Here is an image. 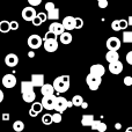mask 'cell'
Returning <instances> with one entry per match:
<instances>
[{
    "mask_svg": "<svg viewBox=\"0 0 132 132\" xmlns=\"http://www.w3.org/2000/svg\"><path fill=\"white\" fill-rule=\"evenodd\" d=\"M28 2H29L30 6L36 7V6H38V5H41L42 0H28Z\"/></svg>",
    "mask_w": 132,
    "mask_h": 132,
    "instance_id": "cell-39",
    "label": "cell"
},
{
    "mask_svg": "<svg viewBox=\"0 0 132 132\" xmlns=\"http://www.w3.org/2000/svg\"><path fill=\"white\" fill-rule=\"evenodd\" d=\"M11 30V26H9V22L7 20H2L0 21V32L2 34H6Z\"/></svg>",
    "mask_w": 132,
    "mask_h": 132,
    "instance_id": "cell-23",
    "label": "cell"
},
{
    "mask_svg": "<svg viewBox=\"0 0 132 132\" xmlns=\"http://www.w3.org/2000/svg\"><path fill=\"white\" fill-rule=\"evenodd\" d=\"M42 123H43L44 125H51V124L53 123L52 122V115H50V114L43 115V117H42Z\"/></svg>",
    "mask_w": 132,
    "mask_h": 132,
    "instance_id": "cell-29",
    "label": "cell"
},
{
    "mask_svg": "<svg viewBox=\"0 0 132 132\" xmlns=\"http://www.w3.org/2000/svg\"><path fill=\"white\" fill-rule=\"evenodd\" d=\"M56 97L57 96L53 95H49V96H43L41 103L43 105V109L46 110H53L55 109V104H56Z\"/></svg>",
    "mask_w": 132,
    "mask_h": 132,
    "instance_id": "cell-4",
    "label": "cell"
},
{
    "mask_svg": "<svg viewBox=\"0 0 132 132\" xmlns=\"http://www.w3.org/2000/svg\"><path fill=\"white\" fill-rule=\"evenodd\" d=\"M124 132H132V128H128L126 131H124Z\"/></svg>",
    "mask_w": 132,
    "mask_h": 132,
    "instance_id": "cell-50",
    "label": "cell"
},
{
    "mask_svg": "<svg viewBox=\"0 0 132 132\" xmlns=\"http://www.w3.org/2000/svg\"><path fill=\"white\" fill-rule=\"evenodd\" d=\"M86 82H87V85H88L90 90H97L100 85L102 84V78L97 77V75H93L89 73L86 78Z\"/></svg>",
    "mask_w": 132,
    "mask_h": 132,
    "instance_id": "cell-2",
    "label": "cell"
},
{
    "mask_svg": "<svg viewBox=\"0 0 132 132\" xmlns=\"http://www.w3.org/2000/svg\"><path fill=\"white\" fill-rule=\"evenodd\" d=\"M57 35L56 34H53V32H51V31H48L45 34V36H44V38H43V41H45V39H57Z\"/></svg>",
    "mask_w": 132,
    "mask_h": 132,
    "instance_id": "cell-32",
    "label": "cell"
},
{
    "mask_svg": "<svg viewBox=\"0 0 132 132\" xmlns=\"http://www.w3.org/2000/svg\"><path fill=\"white\" fill-rule=\"evenodd\" d=\"M1 82L5 88H14L16 85V78H15V75L11 74V73L9 74H5L2 77Z\"/></svg>",
    "mask_w": 132,
    "mask_h": 132,
    "instance_id": "cell-7",
    "label": "cell"
},
{
    "mask_svg": "<svg viewBox=\"0 0 132 132\" xmlns=\"http://www.w3.org/2000/svg\"><path fill=\"white\" fill-rule=\"evenodd\" d=\"M30 109L38 115L39 112H42V110H43V105H42L41 102H32V105H31Z\"/></svg>",
    "mask_w": 132,
    "mask_h": 132,
    "instance_id": "cell-28",
    "label": "cell"
},
{
    "mask_svg": "<svg viewBox=\"0 0 132 132\" xmlns=\"http://www.w3.org/2000/svg\"><path fill=\"white\" fill-rule=\"evenodd\" d=\"M5 64L8 67H15L19 64V57L15 53H8L5 57Z\"/></svg>",
    "mask_w": 132,
    "mask_h": 132,
    "instance_id": "cell-12",
    "label": "cell"
},
{
    "mask_svg": "<svg viewBox=\"0 0 132 132\" xmlns=\"http://www.w3.org/2000/svg\"><path fill=\"white\" fill-rule=\"evenodd\" d=\"M105 70H104V66L101 65V64H94L90 66V70H89V73L93 75H97V77H103L104 74Z\"/></svg>",
    "mask_w": 132,
    "mask_h": 132,
    "instance_id": "cell-14",
    "label": "cell"
},
{
    "mask_svg": "<svg viewBox=\"0 0 132 132\" xmlns=\"http://www.w3.org/2000/svg\"><path fill=\"white\" fill-rule=\"evenodd\" d=\"M29 116H30V117H36V116H37V114H36L35 111H32L31 109H30V110H29Z\"/></svg>",
    "mask_w": 132,
    "mask_h": 132,
    "instance_id": "cell-44",
    "label": "cell"
},
{
    "mask_svg": "<svg viewBox=\"0 0 132 132\" xmlns=\"http://www.w3.org/2000/svg\"><path fill=\"white\" fill-rule=\"evenodd\" d=\"M21 15H22V19L24 21H32L35 18H36L37 13L32 6H28V7H24V8L22 9Z\"/></svg>",
    "mask_w": 132,
    "mask_h": 132,
    "instance_id": "cell-5",
    "label": "cell"
},
{
    "mask_svg": "<svg viewBox=\"0 0 132 132\" xmlns=\"http://www.w3.org/2000/svg\"><path fill=\"white\" fill-rule=\"evenodd\" d=\"M46 15H48V19H50V20H58V19H59V9L56 7L55 9L48 12Z\"/></svg>",
    "mask_w": 132,
    "mask_h": 132,
    "instance_id": "cell-24",
    "label": "cell"
},
{
    "mask_svg": "<svg viewBox=\"0 0 132 132\" xmlns=\"http://www.w3.org/2000/svg\"><path fill=\"white\" fill-rule=\"evenodd\" d=\"M70 75H60L53 80V88L57 93H65L70 88Z\"/></svg>",
    "mask_w": 132,
    "mask_h": 132,
    "instance_id": "cell-1",
    "label": "cell"
},
{
    "mask_svg": "<svg viewBox=\"0 0 132 132\" xmlns=\"http://www.w3.org/2000/svg\"><path fill=\"white\" fill-rule=\"evenodd\" d=\"M123 43H132V30L123 31Z\"/></svg>",
    "mask_w": 132,
    "mask_h": 132,
    "instance_id": "cell-27",
    "label": "cell"
},
{
    "mask_svg": "<svg viewBox=\"0 0 132 132\" xmlns=\"http://www.w3.org/2000/svg\"><path fill=\"white\" fill-rule=\"evenodd\" d=\"M111 29L114 30V31H119L121 30V28H119V21L118 20H115L111 22Z\"/></svg>",
    "mask_w": 132,
    "mask_h": 132,
    "instance_id": "cell-33",
    "label": "cell"
},
{
    "mask_svg": "<svg viewBox=\"0 0 132 132\" xmlns=\"http://www.w3.org/2000/svg\"><path fill=\"white\" fill-rule=\"evenodd\" d=\"M1 119L4 122H8L9 119H11V115H9L8 112H4V114H2V116H1Z\"/></svg>",
    "mask_w": 132,
    "mask_h": 132,
    "instance_id": "cell-42",
    "label": "cell"
},
{
    "mask_svg": "<svg viewBox=\"0 0 132 132\" xmlns=\"http://www.w3.org/2000/svg\"><path fill=\"white\" fill-rule=\"evenodd\" d=\"M62 119H63V117H62V114H60V112H55V114L52 115V122L53 123L59 124L60 122H62Z\"/></svg>",
    "mask_w": 132,
    "mask_h": 132,
    "instance_id": "cell-30",
    "label": "cell"
},
{
    "mask_svg": "<svg viewBox=\"0 0 132 132\" xmlns=\"http://www.w3.org/2000/svg\"><path fill=\"white\" fill-rule=\"evenodd\" d=\"M28 56H29V58H34V56H35V53L32 52V51H30L29 53H28Z\"/></svg>",
    "mask_w": 132,
    "mask_h": 132,
    "instance_id": "cell-48",
    "label": "cell"
},
{
    "mask_svg": "<svg viewBox=\"0 0 132 132\" xmlns=\"http://www.w3.org/2000/svg\"><path fill=\"white\" fill-rule=\"evenodd\" d=\"M94 121H95V119H94L93 115H84L81 118V125L82 126H90Z\"/></svg>",
    "mask_w": 132,
    "mask_h": 132,
    "instance_id": "cell-21",
    "label": "cell"
},
{
    "mask_svg": "<svg viewBox=\"0 0 132 132\" xmlns=\"http://www.w3.org/2000/svg\"><path fill=\"white\" fill-rule=\"evenodd\" d=\"M31 84L34 87H42L44 85V75L43 74H31Z\"/></svg>",
    "mask_w": 132,
    "mask_h": 132,
    "instance_id": "cell-15",
    "label": "cell"
},
{
    "mask_svg": "<svg viewBox=\"0 0 132 132\" xmlns=\"http://www.w3.org/2000/svg\"><path fill=\"white\" fill-rule=\"evenodd\" d=\"M105 44H107V49H108V50L118 51L119 49H121L122 42L119 41V38H117V37H109Z\"/></svg>",
    "mask_w": 132,
    "mask_h": 132,
    "instance_id": "cell-8",
    "label": "cell"
},
{
    "mask_svg": "<svg viewBox=\"0 0 132 132\" xmlns=\"http://www.w3.org/2000/svg\"><path fill=\"white\" fill-rule=\"evenodd\" d=\"M123 64H122L119 60H117V62H114V63H110L109 64V72L111 73V74H121L122 71H123Z\"/></svg>",
    "mask_w": 132,
    "mask_h": 132,
    "instance_id": "cell-13",
    "label": "cell"
},
{
    "mask_svg": "<svg viewBox=\"0 0 132 132\" xmlns=\"http://www.w3.org/2000/svg\"><path fill=\"white\" fill-rule=\"evenodd\" d=\"M84 27V20L81 18H75V29H81Z\"/></svg>",
    "mask_w": 132,
    "mask_h": 132,
    "instance_id": "cell-31",
    "label": "cell"
},
{
    "mask_svg": "<svg viewBox=\"0 0 132 132\" xmlns=\"http://www.w3.org/2000/svg\"><path fill=\"white\" fill-rule=\"evenodd\" d=\"M71 102L73 103V107H81L82 102H84V97L81 95H74Z\"/></svg>",
    "mask_w": 132,
    "mask_h": 132,
    "instance_id": "cell-26",
    "label": "cell"
},
{
    "mask_svg": "<svg viewBox=\"0 0 132 132\" xmlns=\"http://www.w3.org/2000/svg\"><path fill=\"white\" fill-rule=\"evenodd\" d=\"M126 62H128V64L132 65V51H129L126 53Z\"/></svg>",
    "mask_w": 132,
    "mask_h": 132,
    "instance_id": "cell-43",
    "label": "cell"
},
{
    "mask_svg": "<svg viewBox=\"0 0 132 132\" xmlns=\"http://www.w3.org/2000/svg\"><path fill=\"white\" fill-rule=\"evenodd\" d=\"M124 85L128 87L132 86V77H130V75H126L125 78H124Z\"/></svg>",
    "mask_w": 132,
    "mask_h": 132,
    "instance_id": "cell-36",
    "label": "cell"
},
{
    "mask_svg": "<svg viewBox=\"0 0 132 132\" xmlns=\"http://www.w3.org/2000/svg\"><path fill=\"white\" fill-rule=\"evenodd\" d=\"M128 23H129V26H132V15H130L128 18Z\"/></svg>",
    "mask_w": 132,
    "mask_h": 132,
    "instance_id": "cell-47",
    "label": "cell"
},
{
    "mask_svg": "<svg viewBox=\"0 0 132 132\" xmlns=\"http://www.w3.org/2000/svg\"><path fill=\"white\" fill-rule=\"evenodd\" d=\"M98 7L100 8H107L108 7V1L107 0H101V1H98Z\"/></svg>",
    "mask_w": 132,
    "mask_h": 132,
    "instance_id": "cell-40",
    "label": "cell"
},
{
    "mask_svg": "<svg viewBox=\"0 0 132 132\" xmlns=\"http://www.w3.org/2000/svg\"><path fill=\"white\" fill-rule=\"evenodd\" d=\"M67 103L68 101L66 100L65 97H63V96H57L56 97V104H55V110L56 112H64L66 109H67Z\"/></svg>",
    "mask_w": 132,
    "mask_h": 132,
    "instance_id": "cell-6",
    "label": "cell"
},
{
    "mask_svg": "<svg viewBox=\"0 0 132 132\" xmlns=\"http://www.w3.org/2000/svg\"><path fill=\"white\" fill-rule=\"evenodd\" d=\"M35 98H36V94H35V92H29V93H24L22 94V100L24 101V102L27 103H32L35 102Z\"/></svg>",
    "mask_w": 132,
    "mask_h": 132,
    "instance_id": "cell-22",
    "label": "cell"
},
{
    "mask_svg": "<svg viewBox=\"0 0 132 132\" xmlns=\"http://www.w3.org/2000/svg\"><path fill=\"white\" fill-rule=\"evenodd\" d=\"M105 59L107 62L109 63H114L119 60V55H118V51H111V50H108L107 55H105Z\"/></svg>",
    "mask_w": 132,
    "mask_h": 132,
    "instance_id": "cell-18",
    "label": "cell"
},
{
    "mask_svg": "<svg viewBox=\"0 0 132 132\" xmlns=\"http://www.w3.org/2000/svg\"><path fill=\"white\" fill-rule=\"evenodd\" d=\"M36 16L42 21V22H45V21L48 20V15H46L45 13H43V12H42V13H38Z\"/></svg>",
    "mask_w": 132,
    "mask_h": 132,
    "instance_id": "cell-37",
    "label": "cell"
},
{
    "mask_svg": "<svg viewBox=\"0 0 132 132\" xmlns=\"http://www.w3.org/2000/svg\"><path fill=\"white\" fill-rule=\"evenodd\" d=\"M115 128H116V129H117V130H119V129H121V128H122V125H121V124H119V123H117V124H116V125H115Z\"/></svg>",
    "mask_w": 132,
    "mask_h": 132,
    "instance_id": "cell-49",
    "label": "cell"
},
{
    "mask_svg": "<svg viewBox=\"0 0 132 132\" xmlns=\"http://www.w3.org/2000/svg\"><path fill=\"white\" fill-rule=\"evenodd\" d=\"M13 130L15 132H22L24 130V123L22 121H15L13 123Z\"/></svg>",
    "mask_w": 132,
    "mask_h": 132,
    "instance_id": "cell-25",
    "label": "cell"
},
{
    "mask_svg": "<svg viewBox=\"0 0 132 132\" xmlns=\"http://www.w3.org/2000/svg\"><path fill=\"white\" fill-rule=\"evenodd\" d=\"M62 24L66 31H71V30L75 29V18L74 16H71V15L65 16Z\"/></svg>",
    "mask_w": 132,
    "mask_h": 132,
    "instance_id": "cell-9",
    "label": "cell"
},
{
    "mask_svg": "<svg viewBox=\"0 0 132 132\" xmlns=\"http://www.w3.org/2000/svg\"><path fill=\"white\" fill-rule=\"evenodd\" d=\"M90 128H92V130H94V131L105 132L108 126H107V124L103 123V122H101V121H94L93 124L90 125Z\"/></svg>",
    "mask_w": 132,
    "mask_h": 132,
    "instance_id": "cell-16",
    "label": "cell"
},
{
    "mask_svg": "<svg viewBox=\"0 0 132 132\" xmlns=\"http://www.w3.org/2000/svg\"><path fill=\"white\" fill-rule=\"evenodd\" d=\"M97 1H101V0H97Z\"/></svg>",
    "mask_w": 132,
    "mask_h": 132,
    "instance_id": "cell-51",
    "label": "cell"
},
{
    "mask_svg": "<svg viewBox=\"0 0 132 132\" xmlns=\"http://www.w3.org/2000/svg\"><path fill=\"white\" fill-rule=\"evenodd\" d=\"M28 46H29L31 50H36V49L41 48L42 45H43V38H42L39 35H30L29 37H28Z\"/></svg>",
    "mask_w": 132,
    "mask_h": 132,
    "instance_id": "cell-3",
    "label": "cell"
},
{
    "mask_svg": "<svg viewBox=\"0 0 132 132\" xmlns=\"http://www.w3.org/2000/svg\"><path fill=\"white\" fill-rule=\"evenodd\" d=\"M55 8H56V6H55V4H53V2L49 1V2H46V4H45V11H46V13H48V12H50V11H52V9H55Z\"/></svg>",
    "mask_w": 132,
    "mask_h": 132,
    "instance_id": "cell-34",
    "label": "cell"
},
{
    "mask_svg": "<svg viewBox=\"0 0 132 132\" xmlns=\"http://www.w3.org/2000/svg\"><path fill=\"white\" fill-rule=\"evenodd\" d=\"M119 21V28H121V30L122 29H126L128 28V26H129V23H128V20H118Z\"/></svg>",
    "mask_w": 132,
    "mask_h": 132,
    "instance_id": "cell-35",
    "label": "cell"
},
{
    "mask_svg": "<svg viewBox=\"0 0 132 132\" xmlns=\"http://www.w3.org/2000/svg\"><path fill=\"white\" fill-rule=\"evenodd\" d=\"M72 39H73V36L71 35L70 31H64L62 35H59V41H60V43L65 44V45L70 44L71 42H72Z\"/></svg>",
    "mask_w": 132,
    "mask_h": 132,
    "instance_id": "cell-19",
    "label": "cell"
},
{
    "mask_svg": "<svg viewBox=\"0 0 132 132\" xmlns=\"http://www.w3.org/2000/svg\"><path fill=\"white\" fill-rule=\"evenodd\" d=\"M9 26H11V30H18L19 29L18 21H11V22H9Z\"/></svg>",
    "mask_w": 132,
    "mask_h": 132,
    "instance_id": "cell-38",
    "label": "cell"
},
{
    "mask_svg": "<svg viewBox=\"0 0 132 132\" xmlns=\"http://www.w3.org/2000/svg\"><path fill=\"white\" fill-rule=\"evenodd\" d=\"M41 94L43 96H49V95H53L55 94V88L52 85L50 84H44L41 87Z\"/></svg>",
    "mask_w": 132,
    "mask_h": 132,
    "instance_id": "cell-17",
    "label": "cell"
},
{
    "mask_svg": "<svg viewBox=\"0 0 132 132\" xmlns=\"http://www.w3.org/2000/svg\"><path fill=\"white\" fill-rule=\"evenodd\" d=\"M31 22H32V24H34V26H35V27H38V26H41V24H42V23H43V22H42V21H41V20H39V19H38V18H37V16H36V18H35V19H34V20H32V21H31Z\"/></svg>",
    "mask_w": 132,
    "mask_h": 132,
    "instance_id": "cell-41",
    "label": "cell"
},
{
    "mask_svg": "<svg viewBox=\"0 0 132 132\" xmlns=\"http://www.w3.org/2000/svg\"><path fill=\"white\" fill-rule=\"evenodd\" d=\"M49 31L53 32V34H56L57 36H59V35H62L64 31L66 30L64 29V27H63L62 23L57 22V21H55V22H52L50 26H49Z\"/></svg>",
    "mask_w": 132,
    "mask_h": 132,
    "instance_id": "cell-11",
    "label": "cell"
},
{
    "mask_svg": "<svg viewBox=\"0 0 132 132\" xmlns=\"http://www.w3.org/2000/svg\"><path fill=\"white\" fill-rule=\"evenodd\" d=\"M43 48L46 52H55L58 49V41L57 39H45L43 41Z\"/></svg>",
    "mask_w": 132,
    "mask_h": 132,
    "instance_id": "cell-10",
    "label": "cell"
},
{
    "mask_svg": "<svg viewBox=\"0 0 132 132\" xmlns=\"http://www.w3.org/2000/svg\"><path fill=\"white\" fill-rule=\"evenodd\" d=\"M81 108H82V109H87V108H88V103L84 101V102H82V104H81Z\"/></svg>",
    "mask_w": 132,
    "mask_h": 132,
    "instance_id": "cell-46",
    "label": "cell"
},
{
    "mask_svg": "<svg viewBox=\"0 0 132 132\" xmlns=\"http://www.w3.org/2000/svg\"><path fill=\"white\" fill-rule=\"evenodd\" d=\"M34 90V85L31 81H21V93H29V92Z\"/></svg>",
    "mask_w": 132,
    "mask_h": 132,
    "instance_id": "cell-20",
    "label": "cell"
},
{
    "mask_svg": "<svg viewBox=\"0 0 132 132\" xmlns=\"http://www.w3.org/2000/svg\"><path fill=\"white\" fill-rule=\"evenodd\" d=\"M4 97H5V95H4V92H2L1 89H0V103H1L2 101H4Z\"/></svg>",
    "mask_w": 132,
    "mask_h": 132,
    "instance_id": "cell-45",
    "label": "cell"
}]
</instances>
